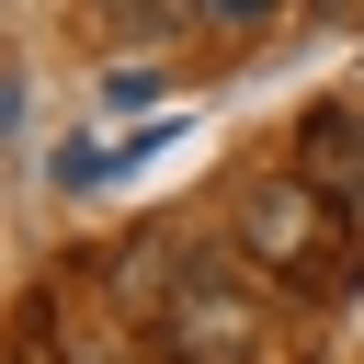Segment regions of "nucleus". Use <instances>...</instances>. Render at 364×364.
Masks as SVG:
<instances>
[{
    "mask_svg": "<svg viewBox=\"0 0 364 364\" xmlns=\"http://www.w3.org/2000/svg\"><path fill=\"white\" fill-rule=\"evenodd\" d=\"M11 364H57V353H46V318H23V341H11Z\"/></svg>",
    "mask_w": 364,
    "mask_h": 364,
    "instance_id": "obj_5",
    "label": "nucleus"
},
{
    "mask_svg": "<svg viewBox=\"0 0 364 364\" xmlns=\"http://www.w3.org/2000/svg\"><path fill=\"white\" fill-rule=\"evenodd\" d=\"M11 125H23V91H11V80H0V136H11Z\"/></svg>",
    "mask_w": 364,
    "mask_h": 364,
    "instance_id": "obj_7",
    "label": "nucleus"
},
{
    "mask_svg": "<svg viewBox=\"0 0 364 364\" xmlns=\"http://www.w3.org/2000/svg\"><path fill=\"white\" fill-rule=\"evenodd\" d=\"M239 239L262 250V273H296V284H318V296H341L364 262L341 250V228H330V193L307 182V171H273V182H250V205H239Z\"/></svg>",
    "mask_w": 364,
    "mask_h": 364,
    "instance_id": "obj_1",
    "label": "nucleus"
},
{
    "mask_svg": "<svg viewBox=\"0 0 364 364\" xmlns=\"http://www.w3.org/2000/svg\"><path fill=\"white\" fill-rule=\"evenodd\" d=\"M171 23H182V0H125V11H114V34H136V46L171 34Z\"/></svg>",
    "mask_w": 364,
    "mask_h": 364,
    "instance_id": "obj_4",
    "label": "nucleus"
},
{
    "mask_svg": "<svg viewBox=\"0 0 364 364\" xmlns=\"http://www.w3.org/2000/svg\"><path fill=\"white\" fill-rule=\"evenodd\" d=\"M296 171H307L330 205H353V193H364V114L318 102V114H307V136H296Z\"/></svg>",
    "mask_w": 364,
    "mask_h": 364,
    "instance_id": "obj_3",
    "label": "nucleus"
},
{
    "mask_svg": "<svg viewBox=\"0 0 364 364\" xmlns=\"http://www.w3.org/2000/svg\"><path fill=\"white\" fill-rule=\"evenodd\" d=\"M239 341H250V296H239V273H228V262H193V273L171 284L159 353H171V364H239Z\"/></svg>",
    "mask_w": 364,
    "mask_h": 364,
    "instance_id": "obj_2",
    "label": "nucleus"
},
{
    "mask_svg": "<svg viewBox=\"0 0 364 364\" xmlns=\"http://www.w3.org/2000/svg\"><path fill=\"white\" fill-rule=\"evenodd\" d=\"M262 11H273V0H216V23H262Z\"/></svg>",
    "mask_w": 364,
    "mask_h": 364,
    "instance_id": "obj_6",
    "label": "nucleus"
}]
</instances>
